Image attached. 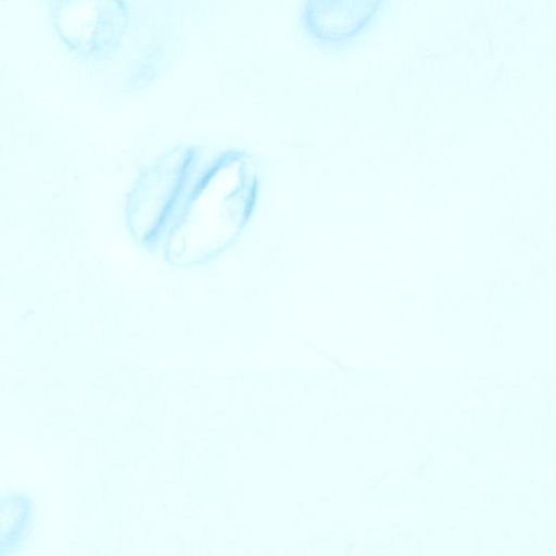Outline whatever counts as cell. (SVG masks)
<instances>
[{
	"label": "cell",
	"mask_w": 556,
	"mask_h": 556,
	"mask_svg": "<svg viewBox=\"0 0 556 556\" xmlns=\"http://www.w3.org/2000/svg\"><path fill=\"white\" fill-rule=\"evenodd\" d=\"M34 505L21 493L0 497V555L15 549L29 531Z\"/></svg>",
	"instance_id": "cell-1"
}]
</instances>
